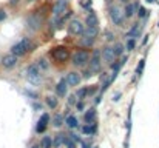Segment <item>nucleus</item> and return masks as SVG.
<instances>
[{
    "mask_svg": "<svg viewBox=\"0 0 159 148\" xmlns=\"http://www.w3.org/2000/svg\"><path fill=\"white\" fill-rule=\"evenodd\" d=\"M82 148H90V144L88 142H82Z\"/></svg>",
    "mask_w": 159,
    "mask_h": 148,
    "instance_id": "a19ab883",
    "label": "nucleus"
},
{
    "mask_svg": "<svg viewBox=\"0 0 159 148\" xmlns=\"http://www.w3.org/2000/svg\"><path fill=\"white\" fill-rule=\"evenodd\" d=\"M94 40H96V39H93V37L82 36V37H80V45H82L84 48H90V47H93V45H94Z\"/></svg>",
    "mask_w": 159,
    "mask_h": 148,
    "instance_id": "393cba45",
    "label": "nucleus"
},
{
    "mask_svg": "<svg viewBox=\"0 0 159 148\" xmlns=\"http://www.w3.org/2000/svg\"><path fill=\"white\" fill-rule=\"evenodd\" d=\"M66 9H68V0H56L53 6L54 17H62L63 12H66Z\"/></svg>",
    "mask_w": 159,
    "mask_h": 148,
    "instance_id": "1a4fd4ad",
    "label": "nucleus"
},
{
    "mask_svg": "<svg viewBox=\"0 0 159 148\" xmlns=\"http://www.w3.org/2000/svg\"><path fill=\"white\" fill-rule=\"evenodd\" d=\"M111 48H113V51H114L116 57H120V56L124 54V51H125V49H124V45H122L120 42H116V43H114Z\"/></svg>",
    "mask_w": 159,
    "mask_h": 148,
    "instance_id": "bb28decb",
    "label": "nucleus"
},
{
    "mask_svg": "<svg viewBox=\"0 0 159 148\" xmlns=\"http://www.w3.org/2000/svg\"><path fill=\"white\" fill-rule=\"evenodd\" d=\"M51 123H53L54 128H60V127L65 123V120H63V117H62L60 114H56L53 117V122H51Z\"/></svg>",
    "mask_w": 159,
    "mask_h": 148,
    "instance_id": "cd10ccee",
    "label": "nucleus"
},
{
    "mask_svg": "<svg viewBox=\"0 0 159 148\" xmlns=\"http://www.w3.org/2000/svg\"><path fill=\"white\" fill-rule=\"evenodd\" d=\"M136 8H138V3H127L125 8H124V16H125V19L133 17V14L136 12Z\"/></svg>",
    "mask_w": 159,
    "mask_h": 148,
    "instance_id": "f3484780",
    "label": "nucleus"
},
{
    "mask_svg": "<svg viewBox=\"0 0 159 148\" xmlns=\"http://www.w3.org/2000/svg\"><path fill=\"white\" fill-rule=\"evenodd\" d=\"M26 79H28V82L33 83V85H39V83L42 82V74H40L39 68L36 66V63H34V65H30V66L26 68Z\"/></svg>",
    "mask_w": 159,
    "mask_h": 148,
    "instance_id": "39448f33",
    "label": "nucleus"
},
{
    "mask_svg": "<svg viewBox=\"0 0 159 148\" xmlns=\"http://www.w3.org/2000/svg\"><path fill=\"white\" fill-rule=\"evenodd\" d=\"M147 12H148V11H147L145 8H142V6H141V8H139V12H138V14H139V17H145V14H147Z\"/></svg>",
    "mask_w": 159,
    "mask_h": 148,
    "instance_id": "e433bc0d",
    "label": "nucleus"
},
{
    "mask_svg": "<svg viewBox=\"0 0 159 148\" xmlns=\"http://www.w3.org/2000/svg\"><path fill=\"white\" fill-rule=\"evenodd\" d=\"M6 19V12H5V9H0V22H3Z\"/></svg>",
    "mask_w": 159,
    "mask_h": 148,
    "instance_id": "58836bf2",
    "label": "nucleus"
},
{
    "mask_svg": "<svg viewBox=\"0 0 159 148\" xmlns=\"http://www.w3.org/2000/svg\"><path fill=\"white\" fill-rule=\"evenodd\" d=\"M96 130H98V127H96L94 123H85V125L82 127V134H85V136H91V134L96 133Z\"/></svg>",
    "mask_w": 159,
    "mask_h": 148,
    "instance_id": "aec40b11",
    "label": "nucleus"
},
{
    "mask_svg": "<svg viewBox=\"0 0 159 148\" xmlns=\"http://www.w3.org/2000/svg\"><path fill=\"white\" fill-rule=\"evenodd\" d=\"M76 97L79 99V100H84V99L87 97V87H84V88H80L77 93H76Z\"/></svg>",
    "mask_w": 159,
    "mask_h": 148,
    "instance_id": "c85d7f7f",
    "label": "nucleus"
},
{
    "mask_svg": "<svg viewBox=\"0 0 159 148\" xmlns=\"http://www.w3.org/2000/svg\"><path fill=\"white\" fill-rule=\"evenodd\" d=\"M125 48H127V51H133V49L136 48V40H134V39H128Z\"/></svg>",
    "mask_w": 159,
    "mask_h": 148,
    "instance_id": "c756f323",
    "label": "nucleus"
},
{
    "mask_svg": "<svg viewBox=\"0 0 159 148\" xmlns=\"http://www.w3.org/2000/svg\"><path fill=\"white\" fill-rule=\"evenodd\" d=\"M96 91H98V87H96V85H90V87H87V96H94Z\"/></svg>",
    "mask_w": 159,
    "mask_h": 148,
    "instance_id": "2f4dec72",
    "label": "nucleus"
},
{
    "mask_svg": "<svg viewBox=\"0 0 159 148\" xmlns=\"http://www.w3.org/2000/svg\"><path fill=\"white\" fill-rule=\"evenodd\" d=\"M77 103V97L76 96H70L68 97V105H76Z\"/></svg>",
    "mask_w": 159,
    "mask_h": 148,
    "instance_id": "c9c22d12",
    "label": "nucleus"
},
{
    "mask_svg": "<svg viewBox=\"0 0 159 148\" xmlns=\"http://www.w3.org/2000/svg\"><path fill=\"white\" fill-rule=\"evenodd\" d=\"M85 25H87V26H98V25H99V19H98L96 12L90 11V12L87 14V17H85Z\"/></svg>",
    "mask_w": 159,
    "mask_h": 148,
    "instance_id": "2eb2a0df",
    "label": "nucleus"
},
{
    "mask_svg": "<svg viewBox=\"0 0 159 148\" xmlns=\"http://www.w3.org/2000/svg\"><path fill=\"white\" fill-rule=\"evenodd\" d=\"M91 148H99V147H91Z\"/></svg>",
    "mask_w": 159,
    "mask_h": 148,
    "instance_id": "49530a36",
    "label": "nucleus"
},
{
    "mask_svg": "<svg viewBox=\"0 0 159 148\" xmlns=\"http://www.w3.org/2000/svg\"><path fill=\"white\" fill-rule=\"evenodd\" d=\"M98 34H99V26H85L82 36H87V37H93V39H96Z\"/></svg>",
    "mask_w": 159,
    "mask_h": 148,
    "instance_id": "a211bd4d",
    "label": "nucleus"
},
{
    "mask_svg": "<svg viewBox=\"0 0 159 148\" xmlns=\"http://www.w3.org/2000/svg\"><path fill=\"white\" fill-rule=\"evenodd\" d=\"M26 25L33 29V31H37V29H40L42 28V25H43V19L39 16V14H31V16H28V19H26Z\"/></svg>",
    "mask_w": 159,
    "mask_h": 148,
    "instance_id": "0eeeda50",
    "label": "nucleus"
},
{
    "mask_svg": "<svg viewBox=\"0 0 159 148\" xmlns=\"http://www.w3.org/2000/svg\"><path fill=\"white\" fill-rule=\"evenodd\" d=\"M71 139H73V141H74V142H76V144H77V142H79V141H80V139H79V136H77V134H71Z\"/></svg>",
    "mask_w": 159,
    "mask_h": 148,
    "instance_id": "ea45409f",
    "label": "nucleus"
},
{
    "mask_svg": "<svg viewBox=\"0 0 159 148\" xmlns=\"http://www.w3.org/2000/svg\"><path fill=\"white\" fill-rule=\"evenodd\" d=\"M88 71H90L91 74H98V73L102 71V59H101V52H99V51H94V54L90 57Z\"/></svg>",
    "mask_w": 159,
    "mask_h": 148,
    "instance_id": "20e7f679",
    "label": "nucleus"
},
{
    "mask_svg": "<svg viewBox=\"0 0 159 148\" xmlns=\"http://www.w3.org/2000/svg\"><path fill=\"white\" fill-rule=\"evenodd\" d=\"M147 42H148V36H145V39H144V40H142V45H145V43H147Z\"/></svg>",
    "mask_w": 159,
    "mask_h": 148,
    "instance_id": "79ce46f5",
    "label": "nucleus"
},
{
    "mask_svg": "<svg viewBox=\"0 0 159 148\" xmlns=\"http://www.w3.org/2000/svg\"><path fill=\"white\" fill-rule=\"evenodd\" d=\"M147 2H150V3H153V2H155V0H147Z\"/></svg>",
    "mask_w": 159,
    "mask_h": 148,
    "instance_id": "a18cd8bd",
    "label": "nucleus"
},
{
    "mask_svg": "<svg viewBox=\"0 0 159 148\" xmlns=\"http://www.w3.org/2000/svg\"><path fill=\"white\" fill-rule=\"evenodd\" d=\"M120 2H122V3H125V5H127V3H130L128 0H120Z\"/></svg>",
    "mask_w": 159,
    "mask_h": 148,
    "instance_id": "c03bdc74",
    "label": "nucleus"
},
{
    "mask_svg": "<svg viewBox=\"0 0 159 148\" xmlns=\"http://www.w3.org/2000/svg\"><path fill=\"white\" fill-rule=\"evenodd\" d=\"M80 5H82V8H90V5H91V0H85V2L82 0V2H80Z\"/></svg>",
    "mask_w": 159,
    "mask_h": 148,
    "instance_id": "4c0bfd02",
    "label": "nucleus"
},
{
    "mask_svg": "<svg viewBox=\"0 0 159 148\" xmlns=\"http://www.w3.org/2000/svg\"><path fill=\"white\" fill-rule=\"evenodd\" d=\"M139 34H141V25H139V23H134L133 28L127 33V37H128V39H134V37H138Z\"/></svg>",
    "mask_w": 159,
    "mask_h": 148,
    "instance_id": "412c9836",
    "label": "nucleus"
},
{
    "mask_svg": "<svg viewBox=\"0 0 159 148\" xmlns=\"http://www.w3.org/2000/svg\"><path fill=\"white\" fill-rule=\"evenodd\" d=\"M144 66H145V60H139V63H138V68H136V74H138V76H141V74H142V70H144Z\"/></svg>",
    "mask_w": 159,
    "mask_h": 148,
    "instance_id": "473e14b6",
    "label": "nucleus"
},
{
    "mask_svg": "<svg viewBox=\"0 0 159 148\" xmlns=\"http://www.w3.org/2000/svg\"><path fill=\"white\" fill-rule=\"evenodd\" d=\"M48 122H50V114H48V113H43V114L40 116L37 125H36V133H39V134L45 133V131H47V127H48Z\"/></svg>",
    "mask_w": 159,
    "mask_h": 148,
    "instance_id": "ddd939ff",
    "label": "nucleus"
},
{
    "mask_svg": "<svg viewBox=\"0 0 159 148\" xmlns=\"http://www.w3.org/2000/svg\"><path fill=\"white\" fill-rule=\"evenodd\" d=\"M90 57H91V56H90V52H88L87 49H79V51H76V52L71 56V63H73L74 66L80 68V66L88 65Z\"/></svg>",
    "mask_w": 159,
    "mask_h": 148,
    "instance_id": "f03ea898",
    "label": "nucleus"
},
{
    "mask_svg": "<svg viewBox=\"0 0 159 148\" xmlns=\"http://www.w3.org/2000/svg\"><path fill=\"white\" fill-rule=\"evenodd\" d=\"M36 66L39 68L40 73H43V71H47V70L50 68V63H48V60H47L45 57H40V59L36 62Z\"/></svg>",
    "mask_w": 159,
    "mask_h": 148,
    "instance_id": "4be33fe9",
    "label": "nucleus"
},
{
    "mask_svg": "<svg viewBox=\"0 0 159 148\" xmlns=\"http://www.w3.org/2000/svg\"><path fill=\"white\" fill-rule=\"evenodd\" d=\"M84 120H85V123H93V122L96 120V108H94V106L88 108V110L84 113Z\"/></svg>",
    "mask_w": 159,
    "mask_h": 148,
    "instance_id": "dca6fc26",
    "label": "nucleus"
},
{
    "mask_svg": "<svg viewBox=\"0 0 159 148\" xmlns=\"http://www.w3.org/2000/svg\"><path fill=\"white\" fill-rule=\"evenodd\" d=\"M30 148H40V145H36V144H34V145H31Z\"/></svg>",
    "mask_w": 159,
    "mask_h": 148,
    "instance_id": "37998d69",
    "label": "nucleus"
},
{
    "mask_svg": "<svg viewBox=\"0 0 159 148\" xmlns=\"http://www.w3.org/2000/svg\"><path fill=\"white\" fill-rule=\"evenodd\" d=\"M17 59H19V57H16L14 54L9 52V54H5V56L2 57V62H0V63H2V66H3L5 70H12V68L17 65Z\"/></svg>",
    "mask_w": 159,
    "mask_h": 148,
    "instance_id": "9b49d317",
    "label": "nucleus"
},
{
    "mask_svg": "<svg viewBox=\"0 0 159 148\" xmlns=\"http://www.w3.org/2000/svg\"><path fill=\"white\" fill-rule=\"evenodd\" d=\"M65 139H66V134L63 133L56 134V137L53 139V148H60L62 145H65Z\"/></svg>",
    "mask_w": 159,
    "mask_h": 148,
    "instance_id": "6ab92c4d",
    "label": "nucleus"
},
{
    "mask_svg": "<svg viewBox=\"0 0 159 148\" xmlns=\"http://www.w3.org/2000/svg\"><path fill=\"white\" fill-rule=\"evenodd\" d=\"M33 49H34V43L30 39L25 37V39H22L20 42H17L16 45L11 47V54H14L16 57H22V56L31 52Z\"/></svg>",
    "mask_w": 159,
    "mask_h": 148,
    "instance_id": "f257e3e1",
    "label": "nucleus"
},
{
    "mask_svg": "<svg viewBox=\"0 0 159 148\" xmlns=\"http://www.w3.org/2000/svg\"><path fill=\"white\" fill-rule=\"evenodd\" d=\"M76 108H77V111H82V110L85 108V103H84V100H79V102L76 103Z\"/></svg>",
    "mask_w": 159,
    "mask_h": 148,
    "instance_id": "f704fd0d",
    "label": "nucleus"
},
{
    "mask_svg": "<svg viewBox=\"0 0 159 148\" xmlns=\"http://www.w3.org/2000/svg\"><path fill=\"white\" fill-rule=\"evenodd\" d=\"M80 80H82V76L77 71H70L66 74V79H65V82H66L68 87H77L80 83Z\"/></svg>",
    "mask_w": 159,
    "mask_h": 148,
    "instance_id": "f8f14e48",
    "label": "nucleus"
},
{
    "mask_svg": "<svg viewBox=\"0 0 159 148\" xmlns=\"http://www.w3.org/2000/svg\"><path fill=\"white\" fill-rule=\"evenodd\" d=\"M39 145H40V148H53V137L51 136H43Z\"/></svg>",
    "mask_w": 159,
    "mask_h": 148,
    "instance_id": "a878e982",
    "label": "nucleus"
},
{
    "mask_svg": "<svg viewBox=\"0 0 159 148\" xmlns=\"http://www.w3.org/2000/svg\"><path fill=\"white\" fill-rule=\"evenodd\" d=\"M68 33L73 34V36H82L84 34V23L77 19L70 20L68 22Z\"/></svg>",
    "mask_w": 159,
    "mask_h": 148,
    "instance_id": "6e6552de",
    "label": "nucleus"
},
{
    "mask_svg": "<svg viewBox=\"0 0 159 148\" xmlns=\"http://www.w3.org/2000/svg\"><path fill=\"white\" fill-rule=\"evenodd\" d=\"M51 54H53L54 60H57V62H66V60L71 57L70 51L65 48V47H56Z\"/></svg>",
    "mask_w": 159,
    "mask_h": 148,
    "instance_id": "423d86ee",
    "label": "nucleus"
},
{
    "mask_svg": "<svg viewBox=\"0 0 159 148\" xmlns=\"http://www.w3.org/2000/svg\"><path fill=\"white\" fill-rule=\"evenodd\" d=\"M45 103H47L48 108L54 110V108H57V105H59V99L56 97V96H47V97H45Z\"/></svg>",
    "mask_w": 159,
    "mask_h": 148,
    "instance_id": "5701e85b",
    "label": "nucleus"
},
{
    "mask_svg": "<svg viewBox=\"0 0 159 148\" xmlns=\"http://www.w3.org/2000/svg\"><path fill=\"white\" fill-rule=\"evenodd\" d=\"M65 125H66L68 128H71V130L77 128V127H79V123H77V119H76V116H68V117L65 119Z\"/></svg>",
    "mask_w": 159,
    "mask_h": 148,
    "instance_id": "b1692460",
    "label": "nucleus"
},
{
    "mask_svg": "<svg viewBox=\"0 0 159 148\" xmlns=\"http://www.w3.org/2000/svg\"><path fill=\"white\" fill-rule=\"evenodd\" d=\"M105 39L108 40V42H113V40H114V34H113L111 31H107L105 33Z\"/></svg>",
    "mask_w": 159,
    "mask_h": 148,
    "instance_id": "72a5a7b5",
    "label": "nucleus"
},
{
    "mask_svg": "<svg viewBox=\"0 0 159 148\" xmlns=\"http://www.w3.org/2000/svg\"><path fill=\"white\" fill-rule=\"evenodd\" d=\"M108 14H110V19L113 20L114 25H117V26H122V25H124L125 16H124V9H120V6L111 5V6L108 8Z\"/></svg>",
    "mask_w": 159,
    "mask_h": 148,
    "instance_id": "7ed1b4c3",
    "label": "nucleus"
},
{
    "mask_svg": "<svg viewBox=\"0 0 159 148\" xmlns=\"http://www.w3.org/2000/svg\"><path fill=\"white\" fill-rule=\"evenodd\" d=\"M66 93H68V85H66V82H65V80L57 82V83H56V96H57V97H65Z\"/></svg>",
    "mask_w": 159,
    "mask_h": 148,
    "instance_id": "4468645a",
    "label": "nucleus"
},
{
    "mask_svg": "<svg viewBox=\"0 0 159 148\" xmlns=\"http://www.w3.org/2000/svg\"><path fill=\"white\" fill-rule=\"evenodd\" d=\"M101 59H102V62H105L108 65H111V63H114V60H116V54H114V51L111 47H104L102 51H101Z\"/></svg>",
    "mask_w": 159,
    "mask_h": 148,
    "instance_id": "9d476101",
    "label": "nucleus"
},
{
    "mask_svg": "<svg viewBox=\"0 0 159 148\" xmlns=\"http://www.w3.org/2000/svg\"><path fill=\"white\" fill-rule=\"evenodd\" d=\"M65 147L66 148H77V144H76L71 137H68V136H66V139H65Z\"/></svg>",
    "mask_w": 159,
    "mask_h": 148,
    "instance_id": "7c9ffc66",
    "label": "nucleus"
}]
</instances>
